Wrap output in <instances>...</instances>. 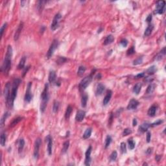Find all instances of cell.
Segmentation results:
<instances>
[{"mask_svg":"<svg viewBox=\"0 0 166 166\" xmlns=\"http://www.w3.org/2000/svg\"><path fill=\"white\" fill-rule=\"evenodd\" d=\"M12 48L10 45H9L7 48V53L5 55V59L3 63L2 66L1 68V71L3 73L4 75H7L9 74L10 69L11 68V62H12Z\"/></svg>","mask_w":166,"mask_h":166,"instance_id":"6da1fadb","label":"cell"},{"mask_svg":"<svg viewBox=\"0 0 166 166\" xmlns=\"http://www.w3.org/2000/svg\"><path fill=\"white\" fill-rule=\"evenodd\" d=\"M21 80L20 78H15L13 81V83H12V90H11V92H10V95L9 99L7 101V105L8 107H9L10 108H12L13 107L14 104V101L16 97L17 96V92H18V89L19 87L20 84L21 83Z\"/></svg>","mask_w":166,"mask_h":166,"instance_id":"7a4b0ae2","label":"cell"},{"mask_svg":"<svg viewBox=\"0 0 166 166\" xmlns=\"http://www.w3.org/2000/svg\"><path fill=\"white\" fill-rule=\"evenodd\" d=\"M41 102L40 105V111L41 112H44L45 110V108L47 107L48 100H49V84H45L44 89L43 90L41 94Z\"/></svg>","mask_w":166,"mask_h":166,"instance_id":"3957f363","label":"cell"},{"mask_svg":"<svg viewBox=\"0 0 166 166\" xmlns=\"http://www.w3.org/2000/svg\"><path fill=\"white\" fill-rule=\"evenodd\" d=\"M95 70H94L93 72H92V73L90 74V75H88V76L85 77L84 78L81 80V81L80 82V84H79V90L80 91H83L86 88H87L89 84H90V83L92 82L93 78V74H94V72H95Z\"/></svg>","mask_w":166,"mask_h":166,"instance_id":"277c9868","label":"cell"},{"mask_svg":"<svg viewBox=\"0 0 166 166\" xmlns=\"http://www.w3.org/2000/svg\"><path fill=\"white\" fill-rule=\"evenodd\" d=\"M166 11V2L165 1H159L156 3L155 13L158 14H164Z\"/></svg>","mask_w":166,"mask_h":166,"instance_id":"5b68a950","label":"cell"},{"mask_svg":"<svg viewBox=\"0 0 166 166\" xmlns=\"http://www.w3.org/2000/svg\"><path fill=\"white\" fill-rule=\"evenodd\" d=\"M59 46V42L57 40L55 39L53 41L52 44L50 45L49 50H48V53H47V57L48 59H50L51 57H52V55H53V53L55 52V51L56 50L57 48Z\"/></svg>","mask_w":166,"mask_h":166,"instance_id":"8992f818","label":"cell"},{"mask_svg":"<svg viewBox=\"0 0 166 166\" xmlns=\"http://www.w3.org/2000/svg\"><path fill=\"white\" fill-rule=\"evenodd\" d=\"M62 18V15L60 14V13H58L55 16L54 18H53V20L52 24H51V29L52 31H55L57 28H59L60 24V20Z\"/></svg>","mask_w":166,"mask_h":166,"instance_id":"52a82bcc","label":"cell"},{"mask_svg":"<svg viewBox=\"0 0 166 166\" xmlns=\"http://www.w3.org/2000/svg\"><path fill=\"white\" fill-rule=\"evenodd\" d=\"M42 143V140L40 138H37L34 143V158L35 159H38L39 156V150Z\"/></svg>","mask_w":166,"mask_h":166,"instance_id":"ba28073f","label":"cell"},{"mask_svg":"<svg viewBox=\"0 0 166 166\" xmlns=\"http://www.w3.org/2000/svg\"><path fill=\"white\" fill-rule=\"evenodd\" d=\"M31 86H32V83H29L27 84V88L26 92L25 95V101L26 103H29L32 99V93H31Z\"/></svg>","mask_w":166,"mask_h":166,"instance_id":"9c48e42d","label":"cell"},{"mask_svg":"<svg viewBox=\"0 0 166 166\" xmlns=\"http://www.w3.org/2000/svg\"><path fill=\"white\" fill-rule=\"evenodd\" d=\"M92 146H90L88 147V149L86 150L85 153V161H84V164L85 166H89L91 164V161H92V158H91V152H92Z\"/></svg>","mask_w":166,"mask_h":166,"instance_id":"30bf717a","label":"cell"},{"mask_svg":"<svg viewBox=\"0 0 166 166\" xmlns=\"http://www.w3.org/2000/svg\"><path fill=\"white\" fill-rule=\"evenodd\" d=\"M3 93H4L5 99L7 101L9 100V99L10 95V82H8V83L5 84Z\"/></svg>","mask_w":166,"mask_h":166,"instance_id":"8fae6325","label":"cell"},{"mask_svg":"<svg viewBox=\"0 0 166 166\" xmlns=\"http://www.w3.org/2000/svg\"><path fill=\"white\" fill-rule=\"evenodd\" d=\"M23 27H24V23H23L22 21H21V22L20 23L18 27V28H17L16 31L15 32V34H14V40L15 41H17L19 39L20 36V34H21V31H22V29H23Z\"/></svg>","mask_w":166,"mask_h":166,"instance_id":"7c38bea8","label":"cell"},{"mask_svg":"<svg viewBox=\"0 0 166 166\" xmlns=\"http://www.w3.org/2000/svg\"><path fill=\"white\" fill-rule=\"evenodd\" d=\"M139 102L137 100L132 99H131L129 103H128V106H127V109L128 110H135L137 108V107L139 105Z\"/></svg>","mask_w":166,"mask_h":166,"instance_id":"4fadbf2b","label":"cell"},{"mask_svg":"<svg viewBox=\"0 0 166 166\" xmlns=\"http://www.w3.org/2000/svg\"><path fill=\"white\" fill-rule=\"evenodd\" d=\"M46 140L48 142V153L51 156L52 154V147H53V140L51 136L48 135L46 138Z\"/></svg>","mask_w":166,"mask_h":166,"instance_id":"5bb4252c","label":"cell"},{"mask_svg":"<svg viewBox=\"0 0 166 166\" xmlns=\"http://www.w3.org/2000/svg\"><path fill=\"white\" fill-rule=\"evenodd\" d=\"M86 116V112L84 110H78L77 112L76 116H75V119L77 121H82L84 118V117Z\"/></svg>","mask_w":166,"mask_h":166,"instance_id":"9a60e30c","label":"cell"},{"mask_svg":"<svg viewBox=\"0 0 166 166\" xmlns=\"http://www.w3.org/2000/svg\"><path fill=\"white\" fill-rule=\"evenodd\" d=\"M104 89H105V87H104V86L103 84H101V83L98 84L97 86V88H96L95 95H97V96L102 95L103 93L104 92Z\"/></svg>","mask_w":166,"mask_h":166,"instance_id":"2e32d148","label":"cell"},{"mask_svg":"<svg viewBox=\"0 0 166 166\" xmlns=\"http://www.w3.org/2000/svg\"><path fill=\"white\" fill-rule=\"evenodd\" d=\"M112 92L111 90H108L107 92V94H106L104 99H103V101L104 105H107L109 103L112 97Z\"/></svg>","mask_w":166,"mask_h":166,"instance_id":"e0dca14e","label":"cell"},{"mask_svg":"<svg viewBox=\"0 0 166 166\" xmlns=\"http://www.w3.org/2000/svg\"><path fill=\"white\" fill-rule=\"evenodd\" d=\"M157 107L155 105H152L151 107H150L149 109L147 112V114H148V116L150 117H153L155 116L156 114V112Z\"/></svg>","mask_w":166,"mask_h":166,"instance_id":"ac0fdd59","label":"cell"},{"mask_svg":"<svg viewBox=\"0 0 166 166\" xmlns=\"http://www.w3.org/2000/svg\"><path fill=\"white\" fill-rule=\"evenodd\" d=\"M151 127V123H147V122H145V123H143V124L141 125V126L140 127V131L142 132H145L146 131H147L148 128Z\"/></svg>","mask_w":166,"mask_h":166,"instance_id":"d6986e66","label":"cell"},{"mask_svg":"<svg viewBox=\"0 0 166 166\" xmlns=\"http://www.w3.org/2000/svg\"><path fill=\"white\" fill-rule=\"evenodd\" d=\"M49 82L50 83H54L56 80V73H55V71H51L49 72Z\"/></svg>","mask_w":166,"mask_h":166,"instance_id":"ffe728a7","label":"cell"},{"mask_svg":"<svg viewBox=\"0 0 166 166\" xmlns=\"http://www.w3.org/2000/svg\"><path fill=\"white\" fill-rule=\"evenodd\" d=\"M114 40V36H113V35L110 34V35L107 36L104 41V45H108V44H110L111 43L113 42V41Z\"/></svg>","mask_w":166,"mask_h":166,"instance_id":"44dd1931","label":"cell"},{"mask_svg":"<svg viewBox=\"0 0 166 166\" xmlns=\"http://www.w3.org/2000/svg\"><path fill=\"white\" fill-rule=\"evenodd\" d=\"M166 55V48H163V49L160 51V52L155 57L156 60H160L163 59V57Z\"/></svg>","mask_w":166,"mask_h":166,"instance_id":"7402d4cb","label":"cell"},{"mask_svg":"<svg viewBox=\"0 0 166 166\" xmlns=\"http://www.w3.org/2000/svg\"><path fill=\"white\" fill-rule=\"evenodd\" d=\"M88 95L86 93H84L82 96V99H81V105L83 108H85L86 107L87 104V102H88Z\"/></svg>","mask_w":166,"mask_h":166,"instance_id":"603a6c76","label":"cell"},{"mask_svg":"<svg viewBox=\"0 0 166 166\" xmlns=\"http://www.w3.org/2000/svg\"><path fill=\"white\" fill-rule=\"evenodd\" d=\"M26 57H25V56H24V57L21 58L19 64L18 65V69H24V66H25V62H26Z\"/></svg>","mask_w":166,"mask_h":166,"instance_id":"cb8c5ba5","label":"cell"},{"mask_svg":"<svg viewBox=\"0 0 166 166\" xmlns=\"http://www.w3.org/2000/svg\"><path fill=\"white\" fill-rule=\"evenodd\" d=\"M142 89V84L141 83H137L136 84L134 88H133V92L135 93L136 95L139 94V93L140 92Z\"/></svg>","mask_w":166,"mask_h":166,"instance_id":"d4e9b609","label":"cell"},{"mask_svg":"<svg viewBox=\"0 0 166 166\" xmlns=\"http://www.w3.org/2000/svg\"><path fill=\"white\" fill-rule=\"evenodd\" d=\"M155 88H156L155 84H154V83L150 84L148 86V87H147V90H146V93H147V94H151V93H152L154 91V90H155Z\"/></svg>","mask_w":166,"mask_h":166,"instance_id":"484cf974","label":"cell"},{"mask_svg":"<svg viewBox=\"0 0 166 166\" xmlns=\"http://www.w3.org/2000/svg\"><path fill=\"white\" fill-rule=\"evenodd\" d=\"M154 29V27L152 25H150L149 26L147 27V29H145V33H144V35L145 36H149V35H151V34L152 33V31Z\"/></svg>","mask_w":166,"mask_h":166,"instance_id":"4316f807","label":"cell"},{"mask_svg":"<svg viewBox=\"0 0 166 166\" xmlns=\"http://www.w3.org/2000/svg\"><path fill=\"white\" fill-rule=\"evenodd\" d=\"M72 110H73V108H72L71 106L69 105L68 107H67V109L66 110V112H65V118L66 119H68L69 118L71 112H72Z\"/></svg>","mask_w":166,"mask_h":166,"instance_id":"83f0119b","label":"cell"},{"mask_svg":"<svg viewBox=\"0 0 166 166\" xmlns=\"http://www.w3.org/2000/svg\"><path fill=\"white\" fill-rule=\"evenodd\" d=\"M22 119H23L22 117H18L12 120V122H11L10 125V127H14L15 125H16L17 124L22 120Z\"/></svg>","mask_w":166,"mask_h":166,"instance_id":"f1b7e54d","label":"cell"},{"mask_svg":"<svg viewBox=\"0 0 166 166\" xmlns=\"http://www.w3.org/2000/svg\"><path fill=\"white\" fill-rule=\"evenodd\" d=\"M92 128H87L85 131L84 134H83V138L84 139H88L91 136V134H92Z\"/></svg>","mask_w":166,"mask_h":166,"instance_id":"f546056e","label":"cell"},{"mask_svg":"<svg viewBox=\"0 0 166 166\" xmlns=\"http://www.w3.org/2000/svg\"><path fill=\"white\" fill-rule=\"evenodd\" d=\"M6 140H7V136H6L5 133L1 132L0 143H1V146H3V147L5 145V143H6Z\"/></svg>","mask_w":166,"mask_h":166,"instance_id":"4dcf8cb0","label":"cell"},{"mask_svg":"<svg viewBox=\"0 0 166 166\" xmlns=\"http://www.w3.org/2000/svg\"><path fill=\"white\" fill-rule=\"evenodd\" d=\"M60 104L59 101H55L53 103V112L54 113H57L59 109Z\"/></svg>","mask_w":166,"mask_h":166,"instance_id":"1f68e13d","label":"cell"},{"mask_svg":"<svg viewBox=\"0 0 166 166\" xmlns=\"http://www.w3.org/2000/svg\"><path fill=\"white\" fill-rule=\"evenodd\" d=\"M156 71V66H152L149 67L147 70V73L149 75H153Z\"/></svg>","mask_w":166,"mask_h":166,"instance_id":"d6a6232c","label":"cell"},{"mask_svg":"<svg viewBox=\"0 0 166 166\" xmlns=\"http://www.w3.org/2000/svg\"><path fill=\"white\" fill-rule=\"evenodd\" d=\"M9 116V112H5V114H3V116L1 119V127H3V126L4 125V123H5V121H6V119Z\"/></svg>","mask_w":166,"mask_h":166,"instance_id":"836d02e7","label":"cell"},{"mask_svg":"<svg viewBox=\"0 0 166 166\" xmlns=\"http://www.w3.org/2000/svg\"><path fill=\"white\" fill-rule=\"evenodd\" d=\"M112 142V138L110 136H107L106 140H105V144H104V148L107 149L108 147H109L110 143Z\"/></svg>","mask_w":166,"mask_h":166,"instance_id":"e575fe53","label":"cell"},{"mask_svg":"<svg viewBox=\"0 0 166 166\" xmlns=\"http://www.w3.org/2000/svg\"><path fill=\"white\" fill-rule=\"evenodd\" d=\"M24 145H25V141H24V139H20L19 141V143H18V151H19V152H21V151L24 149Z\"/></svg>","mask_w":166,"mask_h":166,"instance_id":"d590c367","label":"cell"},{"mask_svg":"<svg viewBox=\"0 0 166 166\" xmlns=\"http://www.w3.org/2000/svg\"><path fill=\"white\" fill-rule=\"evenodd\" d=\"M69 147V141H66L63 144V148H62V151L63 153H65V152H67V151L68 150Z\"/></svg>","mask_w":166,"mask_h":166,"instance_id":"8d00e7d4","label":"cell"},{"mask_svg":"<svg viewBox=\"0 0 166 166\" xmlns=\"http://www.w3.org/2000/svg\"><path fill=\"white\" fill-rule=\"evenodd\" d=\"M86 71V68L83 66H79L78 69V71H77V75L78 76H82L83 74L84 73V72Z\"/></svg>","mask_w":166,"mask_h":166,"instance_id":"74e56055","label":"cell"},{"mask_svg":"<svg viewBox=\"0 0 166 166\" xmlns=\"http://www.w3.org/2000/svg\"><path fill=\"white\" fill-rule=\"evenodd\" d=\"M128 147L129 149L131 150H133L134 149L135 147V145L136 143L135 142H134V140H132V138H131L128 140Z\"/></svg>","mask_w":166,"mask_h":166,"instance_id":"f35d334b","label":"cell"},{"mask_svg":"<svg viewBox=\"0 0 166 166\" xmlns=\"http://www.w3.org/2000/svg\"><path fill=\"white\" fill-rule=\"evenodd\" d=\"M45 3H46L45 1H38V6L37 7H38V10L40 12L42 11L43 8L44 7V4H45Z\"/></svg>","mask_w":166,"mask_h":166,"instance_id":"ab89813d","label":"cell"},{"mask_svg":"<svg viewBox=\"0 0 166 166\" xmlns=\"http://www.w3.org/2000/svg\"><path fill=\"white\" fill-rule=\"evenodd\" d=\"M117 152L116 151H113V152H112V154H110V161H114L117 159Z\"/></svg>","mask_w":166,"mask_h":166,"instance_id":"60d3db41","label":"cell"},{"mask_svg":"<svg viewBox=\"0 0 166 166\" xmlns=\"http://www.w3.org/2000/svg\"><path fill=\"white\" fill-rule=\"evenodd\" d=\"M143 62V58L142 57H138V59H136V60H134L133 62V64L134 65H139V64H141Z\"/></svg>","mask_w":166,"mask_h":166,"instance_id":"b9f144b4","label":"cell"},{"mask_svg":"<svg viewBox=\"0 0 166 166\" xmlns=\"http://www.w3.org/2000/svg\"><path fill=\"white\" fill-rule=\"evenodd\" d=\"M163 122H164L163 120H161V119H158L157 121H156L155 122H154V123L151 124V127H156V126H158L160 125H161Z\"/></svg>","mask_w":166,"mask_h":166,"instance_id":"7bdbcfd3","label":"cell"},{"mask_svg":"<svg viewBox=\"0 0 166 166\" xmlns=\"http://www.w3.org/2000/svg\"><path fill=\"white\" fill-rule=\"evenodd\" d=\"M120 149H121L122 153H126L127 152V147H126L125 143L122 142L120 145Z\"/></svg>","mask_w":166,"mask_h":166,"instance_id":"ee69618b","label":"cell"},{"mask_svg":"<svg viewBox=\"0 0 166 166\" xmlns=\"http://www.w3.org/2000/svg\"><path fill=\"white\" fill-rule=\"evenodd\" d=\"M66 60L67 59L66 58H64L63 57H60L59 58V59L57 60V63L59 64H62L63 63H64V62H66Z\"/></svg>","mask_w":166,"mask_h":166,"instance_id":"f6af8a7d","label":"cell"},{"mask_svg":"<svg viewBox=\"0 0 166 166\" xmlns=\"http://www.w3.org/2000/svg\"><path fill=\"white\" fill-rule=\"evenodd\" d=\"M132 133V131H131V128H125L124 129L123 132V136H127L131 134Z\"/></svg>","mask_w":166,"mask_h":166,"instance_id":"bcb514c9","label":"cell"},{"mask_svg":"<svg viewBox=\"0 0 166 166\" xmlns=\"http://www.w3.org/2000/svg\"><path fill=\"white\" fill-rule=\"evenodd\" d=\"M134 53H135V49H134V46H132L127 51V55H133Z\"/></svg>","mask_w":166,"mask_h":166,"instance_id":"7dc6e473","label":"cell"},{"mask_svg":"<svg viewBox=\"0 0 166 166\" xmlns=\"http://www.w3.org/2000/svg\"><path fill=\"white\" fill-rule=\"evenodd\" d=\"M7 26V23H5V24H3V25H2L1 28V30H0V31H1V37H2L3 35V33H4L5 29H6Z\"/></svg>","mask_w":166,"mask_h":166,"instance_id":"c3c4849f","label":"cell"},{"mask_svg":"<svg viewBox=\"0 0 166 166\" xmlns=\"http://www.w3.org/2000/svg\"><path fill=\"white\" fill-rule=\"evenodd\" d=\"M120 44H121L123 47H127V45L128 44V41L126 39H122L120 42Z\"/></svg>","mask_w":166,"mask_h":166,"instance_id":"681fc988","label":"cell"},{"mask_svg":"<svg viewBox=\"0 0 166 166\" xmlns=\"http://www.w3.org/2000/svg\"><path fill=\"white\" fill-rule=\"evenodd\" d=\"M151 133L148 131L147 132V136H146V140H147V143H149L151 142Z\"/></svg>","mask_w":166,"mask_h":166,"instance_id":"f907efd6","label":"cell"},{"mask_svg":"<svg viewBox=\"0 0 166 166\" xmlns=\"http://www.w3.org/2000/svg\"><path fill=\"white\" fill-rule=\"evenodd\" d=\"M152 14H150L148 15V16L147 17V18H146V21H147V23H150L151 21V20H152Z\"/></svg>","mask_w":166,"mask_h":166,"instance_id":"816d5d0a","label":"cell"},{"mask_svg":"<svg viewBox=\"0 0 166 166\" xmlns=\"http://www.w3.org/2000/svg\"><path fill=\"white\" fill-rule=\"evenodd\" d=\"M29 68H30V66H27V67H25V68H24V71H23V77L25 76V75L27 73V72L28 71V70L29 69Z\"/></svg>","mask_w":166,"mask_h":166,"instance_id":"f5cc1de1","label":"cell"},{"mask_svg":"<svg viewBox=\"0 0 166 166\" xmlns=\"http://www.w3.org/2000/svg\"><path fill=\"white\" fill-rule=\"evenodd\" d=\"M144 76H145V73H141L138 74V75L136 76V78H142V77H143Z\"/></svg>","mask_w":166,"mask_h":166,"instance_id":"db71d44e","label":"cell"},{"mask_svg":"<svg viewBox=\"0 0 166 166\" xmlns=\"http://www.w3.org/2000/svg\"><path fill=\"white\" fill-rule=\"evenodd\" d=\"M152 148H149V149H147V150L146 151V153H147V154H151V153H152Z\"/></svg>","mask_w":166,"mask_h":166,"instance_id":"11a10c76","label":"cell"},{"mask_svg":"<svg viewBox=\"0 0 166 166\" xmlns=\"http://www.w3.org/2000/svg\"><path fill=\"white\" fill-rule=\"evenodd\" d=\"M161 156H160V155H157V156H156V157H155V160H156V161H159L160 160V159H161Z\"/></svg>","mask_w":166,"mask_h":166,"instance_id":"9f6ffc18","label":"cell"},{"mask_svg":"<svg viewBox=\"0 0 166 166\" xmlns=\"http://www.w3.org/2000/svg\"><path fill=\"white\" fill-rule=\"evenodd\" d=\"M132 125L134 127H135V126L137 125V120H136V119H133Z\"/></svg>","mask_w":166,"mask_h":166,"instance_id":"6f0895ef","label":"cell"},{"mask_svg":"<svg viewBox=\"0 0 166 166\" xmlns=\"http://www.w3.org/2000/svg\"><path fill=\"white\" fill-rule=\"evenodd\" d=\"M21 6H22V7H24V4H25V3H26V1H21Z\"/></svg>","mask_w":166,"mask_h":166,"instance_id":"680465c9","label":"cell"}]
</instances>
